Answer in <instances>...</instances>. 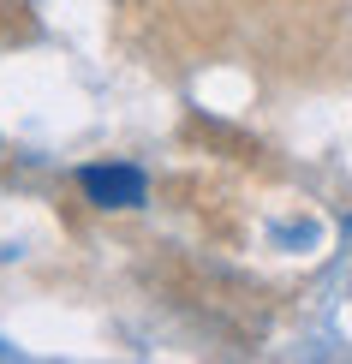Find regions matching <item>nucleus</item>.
I'll list each match as a JSON object with an SVG mask.
<instances>
[{"instance_id": "obj_1", "label": "nucleus", "mask_w": 352, "mask_h": 364, "mask_svg": "<svg viewBox=\"0 0 352 364\" xmlns=\"http://www.w3.org/2000/svg\"><path fill=\"white\" fill-rule=\"evenodd\" d=\"M78 186H84L90 203H102V209H137V203H144V191H149L144 173H137V168H119V161H114V168H84Z\"/></svg>"}, {"instance_id": "obj_2", "label": "nucleus", "mask_w": 352, "mask_h": 364, "mask_svg": "<svg viewBox=\"0 0 352 364\" xmlns=\"http://www.w3.org/2000/svg\"><path fill=\"white\" fill-rule=\"evenodd\" d=\"M0 353H6V346H0Z\"/></svg>"}]
</instances>
